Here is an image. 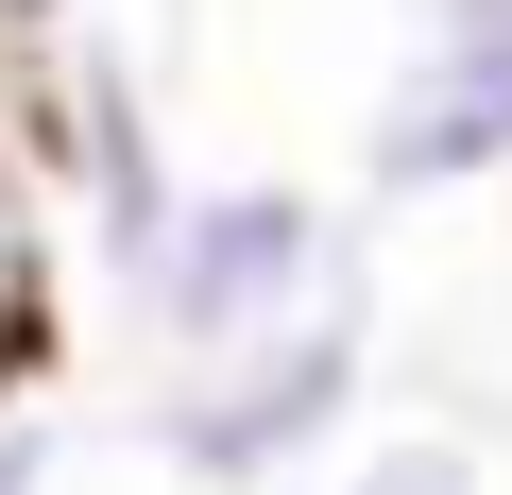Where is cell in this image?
Here are the masks:
<instances>
[{"label":"cell","mask_w":512,"mask_h":495,"mask_svg":"<svg viewBox=\"0 0 512 495\" xmlns=\"http://www.w3.org/2000/svg\"><path fill=\"white\" fill-rule=\"evenodd\" d=\"M359 410H376V291H325L274 342L171 359L154 376V461L188 495H291V478H325L359 444Z\"/></svg>","instance_id":"1"},{"label":"cell","mask_w":512,"mask_h":495,"mask_svg":"<svg viewBox=\"0 0 512 495\" xmlns=\"http://www.w3.org/2000/svg\"><path fill=\"white\" fill-rule=\"evenodd\" d=\"M325 291H359V222L291 171H205V188H171V239L137 257L120 308H137L154 359H222V342L308 325Z\"/></svg>","instance_id":"2"},{"label":"cell","mask_w":512,"mask_h":495,"mask_svg":"<svg viewBox=\"0 0 512 495\" xmlns=\"http://www.w3.org/2000/svg\"><path fill=\"white\" fill-rule=\"evenodd\" d=\"M512 171V0H427L376 120H359V188L376 205H461Z\"/></svg>","instance_id":"3"},{"label":"cell","mask_w":512,"mask_h":495,"mask_svg":"<svg viewBox=\"0 0 512 495\" xmlns=\"http://www.w3.org/2000/svg\"><path fill=\"white\" fill-rule=\"evenodd\" d=\"M325 495H478V444L461 427H393V444H342Z\"/></svg>","instance_id":"4"},{"label":"cell","mask_w":512,"mask_h":495,"mask_svg":"<svg viewBox=\"0 0 512 495\" xmlns=\"http://www.w3.org/2000/svg\"><path fill=\"white\" fill-rule=\"evenodd\" d=\"M52 478V410H0V495H35Z\"/></svg>","instance_id":"5"},{"label":"cell","mask_w":512,"mask_h":495,"mask_svg":"<svg viewBox=\"0 0 512 495\" xmlns=\"http://www.w3.org/2000/svg\"><path fill=\"white\" fill-rule=\"evenodd\" d=\"M0 35H52V0H0Z\"/></svg>","instance_id":"6"}]
</instances>
